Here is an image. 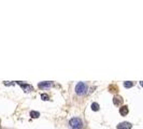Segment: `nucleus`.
Masks as SVG:
<instances>
[{"label":"nucleus","instance_id":"obj_1","mask_svg":"<svg viewBox=\"0 0 143 129\" xmlns=\"http://www.w3.org/2000/svg\"><path fill=\"white\" fill-rule=\"evenodd\" d=\"M69 125L71 127H72L73 129H81L83 127V122H82V119L81 118H79V117H73V118H71L69 120Z\"/></svg>","mask_w":143,"mask_h":129},{"label":"nucleus","instance_id":"obj_13","mask_svg":"<svg viewBox=\"0 0 143 129\" xmlns=\"http://www.w3.org/2000/svg\"><path fill=\"white\" fill-rule=\"evenodd\" d=\"M72 129H73V128H72Z\"/></svg>","mask_w":143,"mask_h":129},{"label":"nucleus","instance_id":"obj_6","mask_svg":"<svg viewBox=\"0 0 143 129\" xmlns=\"http://www.w3.org/2000/svg\"><path fill=\"white\" fill-rule=\"evenodd\" d=\"M19 85L22 86V88L25 91H30V90H32V86H30V85H27V84H25V85H24V84L22 83V82H17Z\"/></svg>","mask_w":143,"mask_h":129},{"label":"nucleus","instance_id":"obj_9","mask_svg":"<svg viewBox=\"0 0 143 129\" xmlns=\"http://www.w3.org/2000/svg\"><path fill=\"white\" fill-rule=\"evenodd\" d=\"M99 109H100V107H99V104L97 102H93L92 103V110L93 111L97 112V111H99Z\"/></svg>","mask_w":143,"mask_h":129},{"label":"nucleus","instance_id":"obj_4","mask_svg":"<svg viewBox=\"0 0 143 129\" xmlns=\"http://www.w3.org/2000/svg\"><path fill=\"white\" fill-rule=\"evenodd\" d=\"M128 113H129V109L127 106H123V107L120 108V114L122 116H126Z\"/></svg>","mask_w":143,"mask_h":129},{"label":"nucleus","instance_id":"obj_8","mask_svg":"<svg viewBox=\"0 0 143 129\" xmlns=\"http://www.w3.org/2000/svg\"><path fill=\"white\" fill-rule=\"evenodd\" d=\"M39 116H40V113L38 111H31L30 112V117L31 118H38Z\"/></svg>","mask_w":143,"mask_h":129},{"label":"nucleus","instance_id":"obj_12","mask_svg":"<svg viewBox=\"0 0 143 129\" xmlns=\"http://www.w3.org/2000/svg\"><path fill=\"white\" fill-rule=\"evenodd\" d=\"M140 85L143 87V81H141V82H140Z\"/></svg>","mask_w":143,"mask_h":129},{"label":"nucleus","instance_id":"obj_10","mask_svg":"<svg viewBox=\"0 0 143 129\" xmlns=\"http://www.w3.org/2000/svg\"><path fill=\"white\" fill-rule=\"evenodd\" d=\"M133 86V83L130 82V81H126V82H124V87L125 88H131Z\"/></svg>","mask_w":143,"mask_h":129},{"label":"nucleus","instance_id":"obj_7","mask_svg":"<svg viewBox=\"0 0 143 129\" xmlns=\"http://www.w3.org/2000/svg\"><path fill=\"white\" fill-rule=\"evenodd\" d=\"M53 85L52 82H49V81H45V82H42V83H39V87L40 88H44V87H50Z\"/></svg>","mask_w":143,"mask_h":129},{"label":"nucleus","instance_id":"obj_11","mask_svg":"<svg viewBox=\"0 0 143 129\" xmlns=\"http://www.w3.org/2000/svg\"><path fill=\"white\" fill-rule=\"evenodd\" d=\"M41 99L44 100V101H46V100L50 99V97H49V95H46V94H42L41 95Z\"/></svg>","mask_w":143,"mask_h":129},{"label":"nucleus","instance_id":"obj_2","mask_svg":"<svg viewBox=\"0 0 143 129\" xmlns=\"http://www.w3.org/2000/svg\"><path fill=\"white\" fill-rule=\"evenodd\" d=\"M86 91V84L84 82H79L75 86V92L78 95H83Z\"/></svg>","mask_w":143,"mask_h":129},{"label":"nucleus","instance_id":"obj_3","mask_svg":"<svg viewBox=\"0 0 143 129\" xmlns=\"http://www.w3.org/2000/svg\"><path fill=\"white\" fill-rule=\"evenodd\" d=\"M132 124L129 122H122L116 126L117 129H131Z\"/></svg>","mask_w":143,"mask_h":129},{"label":"nucleus","instance_id":"obj_5","mask_svg":"<svg viewBox=\"0 0 143 129\" xmlns=\"http://www.w3.org/2000/svg\"><path fill=\"white\" fill-rule=\"evenodd\" d=\"M113 103L115 104V106H120V104L123 103V98L121 96H114L113 97Z\"/></svg>","mask_w":143,"mask_h":129}]
</instances>
